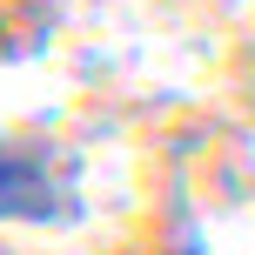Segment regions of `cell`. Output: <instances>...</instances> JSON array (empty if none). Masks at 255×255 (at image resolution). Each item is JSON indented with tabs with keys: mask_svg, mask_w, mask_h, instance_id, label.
<instances>
[{
	"mask_svg": "<svg viewBox=\"0 0 255 255\" xmlns=\"http://www.w3.org/2000/svg\"><path fill=\"white\" fill-rule=\"evenodd\" d=\"M61 195L40 175V161H27L20 148H0V222H54Z\"/></svg>",
	"mask_w": 255,
	"mask_h": 255,
	"instance_id": "6da1fadb",
	"label": "cell"
}]
</instances>
